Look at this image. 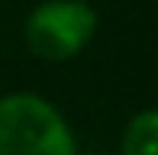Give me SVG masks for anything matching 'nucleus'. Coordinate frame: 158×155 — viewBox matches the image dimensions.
I'll return each mask as SVG.
<instances>
[{"instance_id":"nucleus-1","label":"nucleus","mask_w":158,"mask_h":155,"mask_svg":"<svg viewBox=\"0 0 158 155\" xmlns=\"http://www.w3.org/2000/svg\"><path fill=\"white\" fill-rule=\"evenodd\" d=\"M0 155H81L68 116L48 97L10 90L0 97Z\"/></svg>"},{"instance_id":"nucleus-2","label":"nucleus","mask_w":158,"mask_h":155,"mask_svg":"<svg viewBox=\"0 0 158 155\" xmlns=\"http://www.w3.org/2000/svg\"><path fill=\"white\" fill-rule=\"evenodd\" d=\"M97 10L87 0H42L23 23V39L42 61H71L97 36Z\"/></svg>"},{"instance_id":"nucleus-3","label":"nucleus","mask_w":158,"mask_h":155,"mask_svg":"<svg viewBox=\"0 0 158 155\" xmlns=\"http://www.w3.org/2000/svg\"><path fill=\"white\" fill-rule=\"evenodd\" d=\"M119 155H158V113L155 107H142L129 116L123 136H119Z\"/></svg>"}]
</instances>
